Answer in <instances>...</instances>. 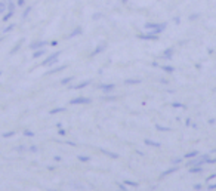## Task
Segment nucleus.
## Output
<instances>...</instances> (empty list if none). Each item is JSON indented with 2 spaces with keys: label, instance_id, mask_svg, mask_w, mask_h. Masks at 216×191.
Wrapping results in <instances>:
<instances>
[{
  "label": "nucleus",
  "instance_id": "obj_1",
  "mask_svg": "<svg viewBox=\"0 0 216 191\" xmlns=\"http://www.w3.org/2000/svg\"><path fill=\"white\" fill-rule=\"evenodd\" d=\"M59 55H61V52H55V54H52L47 59H44L43 62H42V65H44V67H47V65H52V64H55L56 62V59L59 58Z\"/></svg>",
  "mask_w": 216,
  "mask_h": 191
},
{
  "label": "nucleus",
  "instance_id": "obj_2",
  "mask_svg": "<svg viewBox=\"0 0 216 191\" xmlns=\"http://www.w3.org/2000/svg\"><path fill=\"white\" fill-rule=\"evenodd\" d=\"M71 105H83V104H90V99L89 98H84V97H79V98H74L70 101Z\"/></svg>",
  "mask_w": 216,
  "mask_h": 191
},
{
  "label": "nucleus",
  "instance_id": "obj_3",
  "mask_svg": "<svg viewBox=\"0 0 216 191\" xmlns=\"http://www.w3.org/2000/svg\"><path fill=\"white\" fill-rule=\"evenodd\" d=\"M105 51V44H99L96 49H95L92 54H90V56H93V55H98V54H101V52H104Z\"/></svg>",
  "mask_w": 216,
  "mask_h": 191
},
{
  "label": "nucleus",
  "instance_id": "obj_4",
  "mask_svg": "<svg viewBox=\"0 0 216 191\" xmlns=\"http://www.w3.org/2000/svg\"><path fill=\"white\" fill-rule=\"evenodd\" d=\"M46 44H47L46 42H36V43H33V44H31V49H34V51H36V49H39V47L46 46Z\"/></svg>",
  "mask_w": 216,
  "mask_h": 191
},
{
  "label": "nucleus",
  "instance_id": "obj_5",
  "mask_svg": "<svg viewBox=\"0 0 216 191\" xmlns=\"http://www.w3.org/2000/svg\"><path fill=\"white\" fill-rule=\"evenodd\" d=\"M114 87H115V85H113V83H111V85H102V86H101V89H102V90H105V92L113 90Z\"/></svg>",
  "mask_w": 216,
  "mask_h": 191
},
{
  "label": "nucleus",
  "instance_id": "obj_6",
  "mask_svg": "<svg viewBox=\"0 0 216 191\" xmlns=\"http://www.w3.org/2000/svg\"><path fill=\"white\" fill-rule=\"evenodd\" d=\"M90 82H83V83H80V85H76V86H71L73 89H83V87H86L87 85H89Z\"/></svg>",
  "mask_w": 216,
  "mask_h": 191
},
{
  "label": "nucleus",
  "instance_id": "obj_7",
  "mask_svg": "<svg viewBox=\"0 0 216 191\" xmlns=\"http://www.w3.org/2000/svg\"><path fill=\"white\" fill-rule=\"evenodd\" d=\"M64 68H67V65H61L59 68H53V70H51V71H47V74H53V73H56V71H61V70H64Z\"/></svg>",
  "mask_w": 216,
  "mask_h": 191
},
{
  "label": "nucleus",
  "instance_id": "obj_8",
  "mask_svg": "<svg viewBox=\"0 0 216 191\" xmlns=\"http://www.w3.org/2000/svg\"><path fill=\"white\" fill-rule=\"evenodd\" d=\"M125 83H126V85H136V83H141V82H139L138 79H127Z\"/></svg>",
  "mask_w": 216,
  "mask_h": 191
},
{
  "label": "nucleus",
  "instance_id": "obj_9",
  "mask_svg": "<svg viewBox=\"0 0 216 191\" xmlns=\"http://www.w3.org/2000/svg\"><path fill=\"white\" fill-rule=\"evenodd\" d=\"M102 153H105L107 156H110V157H113V159H117L118 157V154H115V153H111V151H107V150H101Z\"/></svg>",
  "mask_w": 216,
  "mask_h": 191
},
{
  "label": "nucleus",
  "instance_id": "obj_10",
  "mask_svg": "<svg viewBox=\"0 0 216 191\" xmlns=\"http://www.w3.org/2000/svg\"><path fill=\"white\" fill-rule=\"evenodd\" d=\"M62 111H65V108H64V107H59V108L51 110V114H56V113H62Z\"/></svg>",
  "mask_w": 216,
  "mask_h": 191
},
{
  "label": "nucleus",
  "instance_id": "obj_11",
  "mask_svg": "<svg viewBox=\"0 0 216 191\" xmlns=\"http://www.w3.org/2000/svg\"><path fill=\"white\" fill-rule=\"evenodd\" d=\"M44 52H46V49H42V51H37V52H34V54H33V56H34V58H39V56H42V55H43Z\"/></svg>",
  "mask_w": 216,
  "mask_h": 191
},
{
  "label": "nucleus",
  "instance_id": "obj_12",
  "mask_svg": "<svg viewBox=\"0 0 216 191\" xmlns=\"http://www.w3.org/2000/svg\"><path fill=\"white\" fill-rule=\"evenodd\" d=\"M125 185H129V187H138V184L133 182V181H125Z\"/></svg>",
  "mask_w": 216,
  "mask_h": 191
},
{
  "label": "nucleus",
  "instance_id": "obj_13",
  "mask_svg": "<svg viewBox=\"0 0 216 191\" xmlns=\"http://www.w3.org/2000/svg\"><path fill=\"white\" fill-rule=\"evenodd\" d=\"M71 80H73V77H65V79H62L61 80V85H67L68 82H71Z\"/></svg>",
  "mask_w": 216,
  "mask_h": 191
},
{
  "label": "nucleus",
  "instance_id": "obj_14",
  "mask_svg": "<svg viewBox=\"0 0 216 191\" xmlns=\"http://www.w3.org/2000/svg\"><path fill=\"white\" fill-rule=\"evenodd\" d=\"M79 33H82V30H80V28H77V30H74V31H73V33H71V34H70L68 37H74V36H76V34H79Z\"/></svg>",
  "mask_w": 216,
  "mask_h": 191
},
{
  "label": "nucleus",
  "instance_id": "obj_15",
  "mask_svg": "<svg viewBox=\"0 0 216 191\" xmlns=\"http://www.w3.org/2000/svg\"><path fill=\"white\" fill-rule=\"evenodd\" d=\"M79 160H82V161H89V160H90V157H86V156H79Z\"/></svg>",
  "mask_w": 216,
  "mask_h": 191
},
{
  "label": "nucleus",
  "instance_id": "obj_16",
  "mask_svg": "<svg viewBox=\"0 0 216 191\" xmlns=\"http://www.w3.org/2000/svg\"><path fill=\"white\" fill-rule=\"evenodd\" d=\"M12 135H15V132H13V130H11V132H6V133H3V136H5V138H9V136H12Z\"/></svg>",
  "mask_w": 216,
  "mask_h": 191
},
{
  "label": "nucleus",
  "instance_id": "obj_17",
  "mask_svg": "<svg viewBox=\"0 0 216 191\" xmlns=\"http://www.w3.org/2000/svg\"><path fill=\"white\" fill-rule=\"evenodd\" d=\"M24 135H25V136H34V132H30V130H25V132H24Z\"/></svg>",
  "mask_w": 216,
  "mask_h": 191
},
{
  "label": "nucleus",
  "instance_id": "obj_18",
  "mask_svg": "<svg viewBox=\"0 0 216 191\" xmlns=\"http://www.w3.org/2000/svg\"><path fill=\"white\" fill-rule=\"evenodd\" d=\"M31 12V8H28L27 11H25V13H24V18H25V16H28V13Z\"/></svg>",
  "mask_w": 216,
  "mask_h": 191
},
{
  "label": "nucleus",
  "instance_id": "obj_19",
  "mask_svg": "<svg viewBox=\"0 0 216 191\" xmlns=\"http://www.w3.org/2000/svg\"><path fill=\"white\" fill-rule=\"evenodd\" d=\"M65 133H67L65 129H61V130H59V135H65Z\"/></svg>",
  "mask_w": 216,
  "mask_h": 191
},
{
  "label": "nucleus",
  "instance_id": "obj_20",
  "mask_svg": "<svg viewBox=\"0 0 216 191\" xmlns=\"http://www.w3.org/2000/svg\"><path fill=\"white\" fill-rule=\"evenodd\" d=\"M3 9H5V5H3V3H0V11H3Z\"/></svg>",
  "mask_w": 216,
  "mask_h": 191
}]
</instances>
